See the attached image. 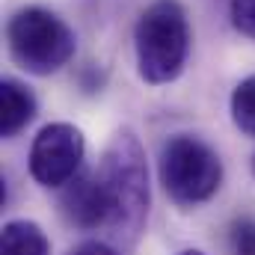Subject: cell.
I'll list each match as a JSON object with an SVG mask.
<instances>
[{
  "mask_svg": "<svg viewBox=\"0 0 255 255\" xmlns=\"http://www.w3.org/2000/svg\"><path fill=\"white\" fill-rule=\"evenodd\" d=\"M98 181L104 187L107 205H110V220L107 229L119 238V241H136V235L145 226L148 217V163H145V151L136 139L133 130H119L113 136V142L104 151L101 169H98Z\"/></svg>",
  "mask_w": 255,
  "mask_h": 255,
  "instance_id": "cell-1",
  "label": "cell"
},
{
  "mask_svg": "<svg viewBox=\"0 0 255 255\" xmlns=\"http://www.w3.org/2000/svg\"><path fill=\"white\" fill-rule=\"evenodd\" d=\"M68 255H119V253L113 247L101 244V241H83V244H77Z\"/></svg>",
  "mask_w": 255,
  "mask_h": 255,
  "instance_id": "cell-12",
  "label": "cell"
},
{
  "mask_svg": "<svg viewBox=\"0 0 255 255\" xmlns=\"http://www.w3.org/2000/svg\"><path fill=\"white\" fill-rule=\"evenodd\" d=\"M229 15H232V24L238 33L255 39V0H232Z\"/></svg>",
  "mask_w": 255,
  "mask_h": 255,
  "instance_id": "cell-10",
  "label": "cell"
},
{
  "mask_svg": "<svg viewBox=\"0 0 255 255\" xmlns=\"http://www.w3.org/2000/svg\"><path fill=\"white\" fill-rule=\"evenodd\" d=\"M232 244H235V255H255V223L253 220H241L235 226Z\"/></svg>",
  "mask_w": 255,
  "mask_h": 255,
  "instance_id": "cell-11",
  "label": "cell"
},
{
  "mask_svg": "<svg viewBox=\"0 0 255 255\" xmlns=\"http://www.w3.org/2000/svg\"><path fill=\"white\" fill-rule=\"evenodd\" d=\"M232 119L247 136H255V74L235 86V92H232Z\"/></svg>",
  "mask_w": 255,
  "mask_h": 255,
  "instance_id": "cell-9",
  "label": "cell"
},
{
  "mask_svg": "<svg viewBox=\"0 0 255 255\" xmlns=\"http://www.w3.org/2000/svg\"><path fill=\"white\" fill-rule=\"evenodd\" d=\"M133 51L139 77L151 86L175 80L190 54V24L178 0H154L136 21Z\"/></svg>",
  "mask_w": 255,
  "mask_h": 255,
  "instance_id": "cell-2",
  "label": "cell"
},
{
  "mask_svg": "<svg viewBox=\"0 0 255 255\" xmlns=\"http://www.w3.org/2000/svg\"><path fill=\"white\" fill-rule=\"evenodd\" d=\"M160 184L175 205H202L223 184L220 154L190 133H175L160 148Z\"/></svg>",
  "mask_w": 255,
  "mask_h": 255,
  "instance_id": "cell-4",
  "label": "cell"
},
{
  "mask_svg": "<svg viewBox=\"0 0 255 255\" xmlns=\"http://www.w3.org/2000/svg\"><path fill=\"white\" fill-rule=\"evenodd\" d=\"M3 255H51V244L36 223L12 220L3 226Z\"/></svg>",
  "mask_w": 255,
  "mask_h": 255,
  "instance_id": "cell-8",
  "label": "cell"
},
{
  "mask_svg": "<svg viewBox=\"0 0 255 255\" xmlns=\"http://www.w3.org/2000/svg\"><path fill=\"white\" fill-rule=\"evenodd\" d=\"M60 211L77 229H98V226H107L110 220L107 196L95 175H77L74 181H68L60 196Z\"/></svg>",
  "mask_w": 255,
  "mask_h": 255,
  "instance_id": "cell-6",
  "label": "cell"
},
{
  "mask_svg": "<svg viewBox=\"0 0 255 255\" xmlns=\"http://www.w3.org/2000/svg\"><path fill=\"white\" fill-rule=\"evenodd\" d=\"M178 255H205L202 250H184V253H178Z\"/></svg>",
  "mask_w": 255,
  "mask_h": 255,
  "instance_id": "cell-13",
  "label": "cell"
},
{
  "mask_svg": "<svg viewBox=\"0 0 255 255\" xmlns=\"http://www.w3.org/2000/svg\"><path fill=\"white\" fill-rule=\"evenodd\" d=\"M253 169H255V160H253Z\"/></svg>",
  "mask_w": 255,
  "mask_h": 255,
  "instance_id": "cell-14",
  "label": "cell"
},
{
  "mask_svg": "<svg viewBox=\"0 0 255 255\" xmlns=\"http://www.w3.org/2000/svg\"><path fill=\"white\" fill-rule=\"evenodd\" d=\"M6 42H9L12 60L39 77L54 74L63 65H68L77 48L71 27L60 15L42 6H27L15 12L6 27Z\"/></svg>",
  "mask_w": 255,
  "mask_h": 255,
  "instance_id": "cell-3",
  "label": "cell"
},
{
  "mask_svg": "<svg viewBox=\"0 0 255 255\" xmlns=\"http://www.w3.org/2000/svg\"><path fill=\"white\" fill-rule=\"evenodd\" d=\"M36 116V95L12 77H3L0 83V133L15 136L21 128H27Z\"/></svg>",
  "mask_w": 255,
  "mask_h": 255,
  "instance_id": "cell-7",
  "label": "cell"
},
{
  "mask_svg": "<svg viewBox=\"0 0 255 255\" xmlns=\"http://www.w3.org/2000/svg\"><path fill=\"white\" fill-rule=\"evenodd\" d=\"M83 133L68 122L45 125L30 148V175L42 187H65L83 163Z\"/></svg>",
  "mask_w": 255,
  "mask_h": 255,
  "instance_id": "cell-5",
  "label": "cell"
}]
</instances>
